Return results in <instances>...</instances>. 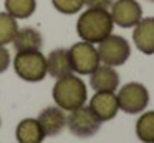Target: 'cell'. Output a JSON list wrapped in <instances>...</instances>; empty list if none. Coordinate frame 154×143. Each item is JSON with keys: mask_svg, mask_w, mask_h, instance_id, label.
<instances>
[{"mask_svg": "<svg viewBox=\"0 0 154 143\" xmlns=\"http://www.w3.org/2000/svg\"><path fill=\"white\" fill-rule=\"evenodd\" d=\"M114 22L108 8H86L80 13L76 22V33L83 42L100 43L113 33Z\"/></svg>", "mask_w": 154, "mask_h": 143, "instance_id": "6da1fadb", "label": "cell"}, {"mask_svg": "<svg viewBox=\"0 0 154 143\" xmlns=\"http://www.w3.org/2000/svg\"><path fill=\"white\" fill-rule=\"evenodd\" d=\"M51 95H53L55 105L60 106L65 112H71V110H76L86 103L88 88L80 76L70 73L66 76L57 78Z\"/></svg>", "mask_w": 154, "mask_h": 143, "instance_id": "7a4b0ae2", "label": "cell"}, {"mask_svg": "<svg viewBox=\"0 0 154 143\" xmlns=\"http://www.w3.org/2000/svg\"><path fill=\"white\" fill-rule=\"evenodd\" d=\"M14 68L15 73L25 82H42L47 75V57L40 50L17 52L14 58Z\"/></svg>", "mask_w": 154, "mask_h": 143, "instance_id": "3957f363", "label": "cell"}, {"mask_svg": "<svg viewBox=\"0 0 154 143\" xmlns=\"http://www.w3.org/2000/svg\"><path fill=\"white\" fill-rule=\"evenodd\" d=\"M98 55L103 65L119 67L128 62L131 57V45L124 37L121 35H108L104 40L98 43Z\"/></svg>", "mask_w": 154, "mask_h": 143, "instance_id": "277c9868", "label": "cell"}, {"mask_svg": "<svg viewBox=\"0 0 154 143\" xmlns=\"http://www.w3.org/2000/svg\"><path fill=\"white\" fill-rule=\"evenodd\" d=\"M68 55H70L71 70L78 75H90L101 65L96 47L90 42H83V40L76 42L75 45H71V48H68Z\"/></svg>", "mask_w": 154, "mask_h": 143, "instance_id": "5b68a950", "label": "cell"}, {"mask_svg": "<svg viewBox=\"0 0 154 143\" xmlns=\"http://www.w3.org/2000/svg\"><path fill=\"white\" fill-rule=\"evenodd\" d=\"M116 98L119 110H123L128 115H137L146 110L149 103V92L143 83L129 82L119 88Z\"/></svg>", "mask_w": 154, "mask_h": 143, "instance_id": "8992f818", "label": "cell"}, {"mask_svg": "<svg viewBox=\"0 0 154 143\" xmlns=\"http://www.w3.org/2000/svg\"><path fill=\"white\" fill-rule=\"evenodd\" d=\"M66 126L71 135L78 138H91L100 132L101 122L94 116L90 106L83 105L76 110H71L70 115H66Z\"/></svg>", "mask_w": 154, "mask_h": 143, "instance_id": "52a82bcc", "label": "cell"}, {"mask_svg": "<svg viewBox=\"0 0 154 143\" xmlns=\"http://www.w3.org/2000/svg\"><path fill=\"white\" fill-rule=\"evenodd\" d=\"M109 8L114 25L121 28H131L143 18V8L136 0H114Z\"/></svg>", "mask_w": 154, "mask_h": 143, "instance_id": "ba28073f", "label": "cell"}, {"mask_svg": "<svg viewBox=\"0 0 154 143\" xmlns=\"http://www.w3.org/2000/svg\"><path fill=\"white\" fill-rule=\"evenodd\" d=\"M90 110L94 113L101 123L109 122L119 112V105H118V98L113 92H96L90 100Z\"/></svg>", "mask_w": 154, "mask_h": 143, "instance_id": "9c48e42d", "label": "cell"}, {"mask_svg": "<svg viewBox=\"0 0 154 143\" xmlns=\"http://www.w3.org/2000/svg\"><path fill=\"white\" fill-rule=\"evenodd\" d=\"M37 120L45 136H57L66 128V113L57 105L47 106L45 110H42Z\"/></svg>", "mask_w": 154, "mask_h": 143, "instance_id": "30bf717a", "label": "cell"}, {"mask_svg": "<svg viewBox=\"0 0 154 143\" xmlns=\"http://www.w3.org/2000/svg\"><path fill=\"white\" fill-rule=\"evenodd\" d=\"M133 42L144 55H154V17H144L134 25Z\"/></svg>", "mask_w": 154, "mask_h": 143, "instance_id": "8fae6325", "label": "cell"}, {"mask_svg": "<svg viewBox=\"0 0 154 143\" xmlns=\"http://www.w3.org/2000/svg\"><path fill=\"white\" fill-rule=\"evenodd\" d=\"M90 85L94 92H116L119 86V75L114 67L100 65L93 73H90Z\"/></svg>", "mask_w": 154, "mask_h": 143, "instance_id": "7c38bea8", "label": "cell"}, {"mask_svg": "<svg viewBox=\"0 0 154 143\" xmlns=\"http://www.w3.org/2000/svg\"><path fill=\"white\" fill-rule=\"evenodd\" d=\"M70 73H73V70H71L68 48L51 50L47 57V75L53 76V78H61Z\"/></svg>", "mask_w": 154, "mask_h": 143, "instance_id": "4fadbf2b", "label": "cell"}, {"mask_svg": "<svg viewBox=\"0 0 154 143\" xmlns=\"http://www.w3.org/2000/svg\"><path fill=\"white\" fill-rule=\"evenodd\" d=\"M17 52H32V50H42L43 47V37L33 27H22L17 30L15 38L12 42Z\"/></svg>", "mask_w": 154, "mask_h": 143, "instance_id": "5bb4252c", "label": "cell"}, {"mask_svg": "<svg viewBox=\"0 0 154 143\" xmlns=\"http://www.w3.org/2000/svg\"><path fill=\"white\" fill-rule=\"evenodd\" d=\"M15 138L18 143H43L45 133L37 118H23L17 125Z\"/></svg>", "mask_w": 154, "mask_h": 143, "instance_id": "9a60e30c", "label": "cell"}, {"mask_svg": "<svg viewBox=\"0 0 154 143\" xmlns=\"http://www.w3.org/2000/svg\"><path fill=\"white\" fill-rule=\"evenodd\" d=\"M5 12L17 20L30 18L37 10V0H5Z\"/></svg>", "mask_w": 154, "mask_h": 143, "instance_id": "2e32d148", "label": "cell"}, {"mask_svg": "<svg viewBox=\"0 0 154 143\" xmlns=\"http://www.w3.org/2000/svg\"><path fill=\"white\" fill-rule=\"evenodd\" d=\"M136 136L143 143H154V110L144 112L136 122Z\"/></svg>", "mask_w": 154, "mask_h": 143, "instance_id": "e0dca14e", "label": "cell"}, {"mask_svg": "<svg viewBox=\"0 0 154 143\" xmlns=\"http://www.w3.org/2000/svg\"><path fill=\"white\" fill-rule=\"evenodd\" d=\"M18 30V22L17 18L4 12H0V45H8V43L14 42L15 38V33Z\"/></svg>", "mask_w": 154, "mask_h": 143, "instance_id": "ac0fdd59", "label": "cell"}, {"mask_svg": "<svg viewBox=\"0 0 154 143\" xmlns=\"http://www.w3.org/2000/svg\"><path fill=\"white\" fill-rule=\"evenodd\" d=\"M51 3L63 15H75L85 7V0H51Z\"/></svg>", "mask_w": 154, "mask_h": 143, "instance_id": "d6986e66", "label": "cell"}, {"mask_svg": "<svg viewBox=\"0 0 154 143\" xmlns=\"http://www.w3.org/2000/svg\"><path fill=\"white\" fill-rule=\"evenodd\" d=\"M10 62H12L10 52H8L4 45H0V73H4L5 70L10 67Z\"/></svg>", "mask_w": 154, "mask_h": 143, "instance_id": "ffe728a7", "label": "cell"}, {"mask_svg": "<svg viewBox=\"0 0 154 143\" xmlns=\"http://www.w3.org/2000/svg\"><path fill=\"white\" fill-rule=\"evenodd\" d=\"M114 0H85L88 8H109Z\"/></svg>", "mask_w": 154, "mask_h": 143, "instance_id": "44dd1931", "label": "cell"}, {"mask_svg": "<svg viewBox=\"0 0 154 143\" xmlns=\"http://www.w3.org/2000/svg\"><path fill=\"white\" fill-rule=\"evenodd\" d=\"M0 125H2V120H0Z\"/></svg>", "mask_w": 154, "mask_h": 143, "instance_id": "7402d4cb", "label": "cell"}, {"mask_svg": "<svg viewBox=\"0 0 154 143\" xmlns=\"http://www.w3.org/2000/svg\"><path fill=\"white\" fill-rule=\"evenodd\" d=\"M149 2H154V0H149Z\"/></svg>", "mask_w": 154, "mask_h": 143, "instance_id": "603a6c76", "label": "cell"}]
</instances>
